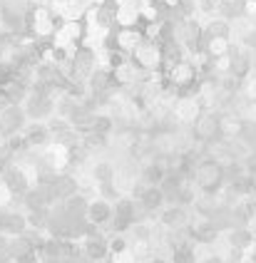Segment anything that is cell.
Wrapping results in <instances>:
<instances>
[{
  "label": "cell",
  "mask_w": 256,
  "mask_h": 263,
  "mask_svg": "<svg viewBox=\"0 0 256 263\" xmlns=\"http://www.w3.org/2000/svg\"><path fill=\"white\" fill-rule=\"evenodd\" d=\"M194 186L199 194H219L226 186V169L216 159L204 154V159L199 161L194 172Z\"/></svg>",
  "instance_id": "obj_1"
},
{
  "label": "cell",
  "mask_w": 256,
  "mask_h": 263,
  "mask_svg": "<svg viewBox=\"0 0 256 263\" xmlns=\"http://www.w3.org/2000/svg\"><path fill=\"white\" fill-rule=\"evenodd\" d=\"M189 139L196 142L199 146H207L214 139H219V112L216 109H202L194 122L189 124Z\"/></svg>",
  "instance_id": "obj_2"
},
{
  "label": "cell",
  "mask_w": 256,
  "mask_h": 263,
  "mask_svg": "<svg viewBox=\"0 0 256 263\" xmlns=\"http://www.w3.org/2000/svg\"><path fill=\"white\" fill-rule=\"evenodd\" d=\"M28 124H30V117H28L25 107L23 104H10L8 109L0 112V139L23 134Z\"/></svg>",
  "instance_id": "obj_3"
},
{
  "label": "cell",
  "mask_w": 256,
  "mask_h": 263,
  "mask_svg": "<svg viewBox=\"0 0 256 263\" xmlns=\"http://www.w3.org/2000/svg\"><path fill=\"white\" fill-rule=\"evenodd\" d=\"M229 74L234 80H239V82H244L246 77L254 74L251 50H246V47H231V52H229Z\"/></svg>",
  "instance_id": "obj_4"
},
{
  "label": "cell",
  "mask_w": 256,
  "mask_h": 263,
  "mask_svg": "<svg viewBox=\"0 0 256 263\" xmlns=\"http://www.w3.org/2000/svg\"><path fill=\"white\" fill-rule=\"evenodd\" d=\"M115 216V204L105 199V196H95L90 199V206H87V214H85V221L90 223V226H102V223H109Z\"/></svg>",
  "instance_id": "obj_5"
},
{
  "label": "cell",
  "mask_w": 256,
  "mask_h": 263,
  "mask_svg": "<svg viewBox=\"0 0 256 263\" xmlns=\"http://www.w3.org/2000/svg\"><path fill=\"white\" fill-rule=\"evenodd\" d=\"M23 137H25V144L30 152H43L52 142V132L47 127V122H30L23 132Z\"/></svg>",
  "instance_id": "obj_6"
},
{
  "label": "cell",
  "mask_w": 256,
  "mask_h": 263,
  "mask_svg": "<svg viewBox=\"0 0 256 263\" xmlns=\"http://www.w3.org/2000/svg\"><path fill=\"white\" fill-rule=\"evenodd\" d=\"M159 223L169 229V231H179L189 223V209L179 204H167L162 211H159Z\"/></svg>",
  "instance_id": "obj_7"
},
{
  "label": "cell",
  "mask_w": 256,
  "mask_h": 263,
  "mask_svg": "<svg viewBox=\"0 0 256 263\" xmlns=\"http://www.w3.org/2000/svg\"><path fill=\"white\" fill-rule=\"evenodd\" d=\"M115 172H117V164L112 159L100 157V159L90 161V176H92V184H95L97 189L112 184V181H115Z\"/></svg>",
  "instance_id": "obj_8"
},
{
  "label": "cell",
  "mask_w": 256,
  "mask_h": 263,
  "mask_svg": "<svg viewBox=\"0 0 256 263\" xmlns=\"http://www.w3.org/2000/svg\"><path fill=\"white\" fill-rule=\"evenodd\" d=\"M144 40V32L142 28H117L115 30V43H117V50H122L124 55H132L137 47Z\"/></svg>",
  "instance_id": "obj_9"
},
{
  "label": "cell",
  "mask_w": 256,
  "mask_h": 263,
  "mask_svg": "<svg viewBox=\"0 0 256 263\" xmlns=\"http://www.w3.org/2000/svg\"><path fill=\"white\" fill-rule=\"evenodd\" d=\"M135 201H139V206H142L147 214H154V211H162L167 206V194L162 186H144Z\"/></svg>",
  "instance_id": "obj_10"
},
{
  "label": "cell",
  "mask_w": 256,
  "mask_h": 263,
  "mask_svg": "<svg viewBox=\"0 0 256 263\" xmlns=\"http://www.w3.org/2000/svg\"><path fill=\"white\" fill-rule=\"evenodd\" d=\"M231 37H209L207 35V40H204V55H209V58H224L231 52Z\"/></svg>",
  "instance_id": "obj_11"
},
{
  "label": "cell",
  "mask_w": 256,
  "mask_h": 263,
  "mask_svg": "<svg viewBox=\"0 0 256 263\" xmlns=\"http://www.w3.org/2000/svg\"><path fill=\"white\" fill-rule=\"evenodd\" d=\"M167 179V172L164 169H159L157 164H144L142 169H139V181L144 184V186H162Z\"/></svg>",
  "instance_id": "obj_12"
},
{
  "label": "cell",
  "mask_w": 256,
  "mask_h": 263,
  "mask_svg": "<svg viewBox=\"0 0 256 263\" xmlns=\"http://www.w3.org/2000/svg\"><path fill=\"white\" fill-rule=\"evenodd\" d=\"M229 241H231V246L236 251H246L254 246V234H251V229H246V226H234V229L229 231Z\"/></svg>",
  "instance_id": "obj_13"
},
{
  "label": "cell",
  "mask_w": 256,
  "mask_h": 263,
  "mask_svg": "<svg viewBox=\"0 0 256 263\" xmlns=\"http://www.w3.org/2000/svg\"><path fill=\"white\" fill-rule=\"evenodd\" d=\"M204 35L209 37H231V23L224 17H211L204 28Z\"/></svg>",
  "instance_id": "obj_14"
},
{
  "label": "cell",
  "mask_w": 256,
  "mask_h": 263,
  "mask_svg": "<svg viewBox=\"0 0 256 263\" xmlns=\"http://www.w3.org/2000/svg\"><path fill=\"white\" fill-rule=\"evenodd\" d=\"M196 256H194V249L189 243H177L172 249V263H194Z\"/></svg>",
  "instance_id": "obj_15"
},
{
  "label": "cell",
  "mask_w": 256,
  "mask_h": 263,
  "mask_svg": "<svg viewBox=\"0 0 256 263\" xmlns=\"http://www.w3.org/2000/svg\"><path fill=\"white\" fill-rule=\"evenodd\" d=\"M241 97H244V102H256V74L241 82Z\"/></svg>",
  "instance_id": "obj_16"
},
{
  "label": "cell",
  "mask_w": 256,
  "mask_h": 263,
  "mask_svg": "<svg viewBox=\"0 0 256 263\" xmlns=\"http://www.w3.org/2000/svg\"><path fill=\"white\" fill-rule=\"evenodd\" d=\"M13 199H15V194H13L10 186L0 179V209H8V206L13 204Z\"/></svg>",
  "instance_id": "obj_17"
},
{
  "label": "cell",
  "mask_w": 256,
  "mask_h": 263,
  "mask_svg": "<svg viewBox=\"0 0 256 263\" xmlns=\"http://www.w3.org/2000/svg\"><path fill=\"white\" fill-rule=\"evenodd\" d=\"M109 251H112V253H122V251H127V241L122 238V234H117L112 241H109Z\"/></svg>",
  "instance_id": "obj_18"
},
{
  "label": "cell",
  "mask_w": 256,
  "mask_h": 263,
  "mask_svg": "<svg viewBox=\"0 0 256 263\" xmlns=\"http://www.w3.org/2000/svg\"><path fill=\"white\" fill-rule=\"evenodd\" d=\"M15 263H38V249H30L25 253L15 256Z\"/></svg>",
  "instance_id": "obj_19"
},
{
  "label": "cell",
  "mask_w": 256,
  "mask_h": 263,
  "mask_svg": "<svg viewBox=\"0 0 256 263\" xmlns=\"http://www.w3.org/2000/svg\"><path fill=\"white\" fill-rule=\"evenodd\" d=\"M10 104H13L10 92H8V87H3V85H0V112H3V109H8Z\"/></svg>",
  "instance_id": "obj_20"
},
{
  "label": "cell",
  "mask_w": 256,
  "mask_h": 263,
  "mask_svg": "<svg viewBox=\"0 0 256 263\" xmlns=\"http://www.w3.org/2000/svg\"><path fill=\"white\" fill-rule=\"evenodd\" d=\"M249 251V263H256V243L251 246V249H246Z\"/></svg>",
  "instance_id": "obj_21"
},
{
  "label": "cell",
  "mask_w": 256,
  "mask_h": 263,
  "mask_svg": "<svg viewBox=\"0 0 256 263\" xmlns=\"http://www.w3.org/2000/svg\"><path fill=\"white\" fill-rule=\"evenodd\" d=\"M204 263H224V261H222L219 256H209V258H207V261H204Z\"/></svg>",
  "instance_id": "obj_22"
},
{
  "label": "cell",
  "mask_w": 256,
  "mask_h": 263,
  "mask_svg": "<svg viewBox=\"0 0 256 263\" xmlns=\"http://www.w3.org/2000/svg\"><path fill=\"white\" fill-rule=\"evenodd\" d=\"M147 263H167V261H164V258H150Z\"/></svg>",
  "instance_id": "obj_23"
},
{
  "label": "cell",
  "mask_w": 256,
  "mask_h": 263,
  "mask_svg": "<svg viewBox=\"0 0 256 263\" xmlns=\"http://www.w3.org/2000/svg\"><path fill=\"white\" fill-rule=\"evenodd\" d=\"M154 3H164V0H154Z\"/></svg>",
  "instance_id": "obj_24"
},
{
  "label": "cell",
  "mask_w": 256,
  "mask_h": 263,
  "mask_svg": "<svg viewBox=\"0 0 256 263\" xmlns=\"http://www.w3.org/2000/svg\"><path fill=\"white\" fill-rule=\"evenodd\" d=\"M254 223H256V219H254Z\"/></svg>",
  "instance_id": "obj_25"
}]
</instances>
